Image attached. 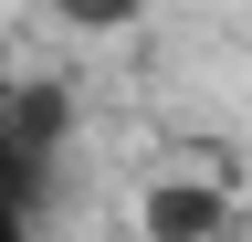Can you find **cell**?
<instances>
[{
	"label": "cell",
	"mask_w": 252,
	"mask_h": 242,
	"mask_svg": "<svg viewBox=\"0 0 252 242\" xmlns=\"http://www.w3.org/2000/svg\"><path fill=\"white\" fill-rule=\"evenodd\" d=\"M0 127H11L32 158H63V147H74V127H84V105H74V84H63V74H21L11 105H0Z\"/></svg>",
	"instance_id": "2"
},
{
	"label": "cell",
	"mask_w": 252,
	"mask_h": 242,
	"mask_svg": "<svg viewBox=\"0 0 252 242\" xmlns=\"http://www.w3.org/2000/svg\"><path fill=\"white\" fill-rule=\"evenodd\" d=\"M53 190H63V158H32V147H21L11 127H0V200L42 221V210H53Z\"/></svg>",
	"instance_id": "3"
},
{
	"label": "cell",
	"mask_w": 252,
	"mask_h": 242,
	"mask_svg": "<svg viewBox=\"0 0 252 242\" xmlns=\"http://www.w3.org/2000/svg\"><path fill=\"white\" fill-rule=\"evenodd\" d=\"M126 242H231V179L200 169H147L126 190Z\"/></svg>",
	"instance_id": "1"
},
{
	"label": "cell",
	"mask_w": 252,
	"mask_h": 242,
	"mask_svg": "<svg viewBox=\"0 0 252 242\" xmlns=\"http://www.w3.org/2000/svg\"><path fill=\"white\" fill-rule=\"evenodd\" d=\"M32 11H42V21H63V11H74V0H32Z\"/></svg>",
	"instance_id": "7"
},
{
	"label": "cell",
	"mask_w": 252,
	"mask_h": 242,
	"mask_svg": "<svg viewBox=\"0 0 252 242\" xmlns=\"http://www.w3.org/2000/svg\"><path fill=\"white\" fill-rule=\"evenodd\" d=\"M11 84H21V53H11V42H0V105H11Z\"/></svg>",
	"instance_id": "6"
},
{
	"label": "cell",
	"mask_w": 252,
	"mask_h": 242,
	"mask_svg": "<svg viewBox=\"0 0 252 242\" xmlns=\"http://www.w3.org/2000/svg\"><path fill=\"white\" fill-rule=\"evenodd\" d=\"M137 11H147V0H74V11H63V32H84V42H116V32H137Z\"/></svg>",
	"instance_id": "4"
},
{
	"label": "cell",
	"mask_w": 252,
	"mask_h": 242,
	"mask_svg": "<svg viewBox=\"0 0 252 242\" xmlns=\"http://www.w3.org/2000/svg\"><path fill=\"white\" fill-rule=\"evenodd\" d=\"M0 242H42V221H32V210H11V200H0Z\"/></svg>",
	"instance_id": "5"
}]
</instances>
